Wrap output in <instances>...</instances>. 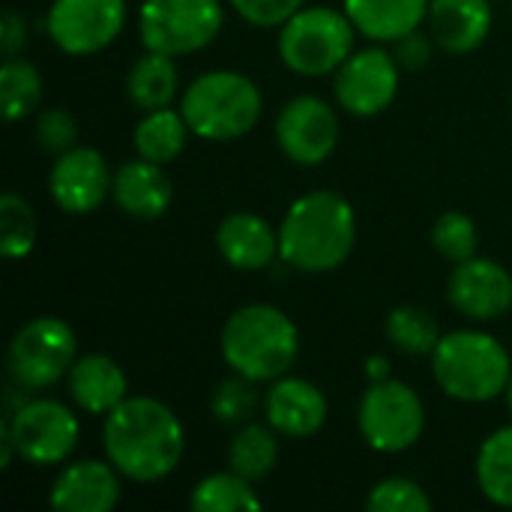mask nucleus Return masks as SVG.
<instances>
[{
	"mask_svg": "<svg viewBox=\"0 0 512 512\" xmlns=\"http://www.w3.org/2000/svg\"><path fill=\"white\" fill-rule=\"evenodd\" d=\"M477 486L492 504L512 510V426L483 441L477 453Z\"/></svg>",
	"mask_w": 512,
	"mask_h": 512,
	"instance_id": "26",
	"label": "nucleus"
},
{
	"mask_svg": "<svg viewBox=\"0 0 512 512\" xmlns=\"http://www.w3.org/2000/svg\"><path fill=\"white\" fill-rule=\"evenodd\" d=\"M366 378L369 384H378V381H387L390 378V360L384 354H375L366 360Z\"/></svg>",
	"mask_w": 512,
	"mask_h": 512,
	"instance_id": "38",
	"label": "nucleus"
},
{
	"mask_svg": "<svg viewBox=\"0 0 512 512\" xmlns=\"http://www.w3.org/2000/svg\"><path fill=\"white\" fill-rule=\"evenodd\" d=\"M180 90V72L171 54L162 51H144L129 75H126V96L135 108L141 111H156V108H168L174 102Z\"/></svg>",
	"mask_w": 512,
	"mask_h": 512,
	"instance_id": "23",
	"label": "nucleus"
},
{
	"mask_svg": "<svg viewBox=\"0 0 512 512\" xmlns=\"http://www.w3.org/2000/svg\"><path fill=\"white\" fill-rule=\"evenodd\" d=\"M399 60L384 48L354 51L333 75L336 102L354 117H375L387 111L399 93Z\"/></svg>",
	"mask_w": 512,
	"mask_h": 512,
	"instance_id": "12",
	"label": "nucleus"
},
{
	"mask_svg": "<svg viewBox=\"0 0 512 512\" xmlns=\"http://www.w3.org/2000/svg\"><path fill=\"white\" fill-rule=\"evenodd\" d=\"M327 396L306 378L282 375L264 396L267 423L285 438H309L327 423Z\"/></svg>",
	"mask_w": 512,
	"mask_h": 512,
	"instance_id": "17",
	"label": "nucleus"
},
{
	"mask_svg": "<svg viewBox=\"0 0 512 512\" xmlns=\"http://www.w3.org/2000/svg\"><path fill=\"white\" fill-rule=\"evenodd\" d=\"M276 429L267 423H243L240 432L234 435L231 447H228V465L231 471H237L240 477L258 483L264 477L273 474L276 462H279V441H276Z\"/></svg>",
	"mask_w": 512,
	"mask_h": 512,
	"instance_id": "25",
	"label": "nucleus"
},
{
	"mask_svg": "<svg viewBox=\"0 0 512 512\" xmlns=\"http://www.w3.org/2000/svg\"><path fill=\"white\" fill-rule=\"evenodd\" d=\"M33 135H36V144L45 153L60 156V153H66V150L75 147V141H78V123H75V117L66 108H45L36 117Z\"/></svg>",
	"mask_w": 512,
	"mask_h": 512,
	"instance_id": "34",
	"label": "nucleus"
},
{
	"mask_svg": "<svg viewBox=\"0 0 512 512\" xmlns=\"http://www.w3.org/2000/svg\"><path fill=\"white\" fill-rule=\"evenodd\" d=\"M0 48H3V57H18L27 48V21L15 9H6L3 12V21H0Z\"/></svg>",
	"mask_w": 512,
	"mask_h": 512,
	"instance_id": "37",
	"label": "nucleus"
},
{
	"mask_svg": "<svg viewBox=\"0 0 512 512\" xmlns=\"http://www.w3.org/2000/svg\"><path fill=\"white\" fill-rule=\"evenodd\" d=\"M447 297L456 312L471 321H495L512 309V276L510 270L492 258H468L456 264Z\"/></svg>",
	"mask_w": 512,
	"mask_h": 512,
	"instance_id": "15",
	"label": "nucleus"
},
{
	"mask_svg": "<svg viewBox=\"0 0 512 512\" xmlns=\"http://www.w3.org/2000/svg\"><path fill=\"white\" fill-rule=\"evenodd\" d=\"M507 405H510V414H512V378H510V384H507Z\"/></svg>",
	"mask_w": 512,
	"mask_h": 512,
	"instance_id": "39",
	"label": "nucleus"
},
{
	"mask_svg": "<svg viewBox=\"0 0 512 512\" xmlns=\"http://www.w3.org/2000/svg\"><path fill=\"white\" fill-rule=\"evenodd\" d=\"M342 3L360 36L372 42H396L420 30L432 0H342Z\"/></svg>",
	"mask_w": 512,
	"mask_h": 512,
	"instance_id": "22",
	"label": "nucleus"
},
{
	"mask_svg": "<svg viewBox=\"0 0 512 512\" xmlns=\"http://www.w3.org/2000/svg\"><path fill=\"white\" fill-rule=\"evenodd\" d=\"M78 339L75 330L57 318L42 315L18 327L9 342V375L24 390H45L69 375L72 363L78 360Z\"/></svg>",
	"mask_w": 512,
	"mask_h": 512,
	"instance_id": "7",
	"label": "nucleus"
},
{
	"mask_svg": "<svg viewBox=\"0 0 512 512\" xmlns=\"http://www.w3.org/2000/svg\"><path fill=\"white\" fill-rule=\"evenodd\" d=\"M432 57V45H429V36L414 30L402 39H396V60L402 69H423Z\"/></svg>",
	"mask_w": 512,
	"mask_h": 512,
	"instance_id": "36",
	"label": "nucleus"
},
{
	"mask_svg": "<svg viewBox=\"0 0 512 512\" xmlns=\"http://www.w3.org/2000/svg\"><path fill=\"white\" fill-rule=\"evenodd\" d=\"M111 198L126 216L150 222V219H159L168 213L171 198H174V186H171V180L159 162L138 156L132 162H123L114 171Z\"/></svg>",
	"mask_w": 512,
	"mask_h": 512,
	"instance_id": "18",
	"label": "nucleus"
},
{
	"mask_svg": "<svg viewBox=\"0 0 512 512\" xmlns=\"http://www.w3.org/2000/svg\"><path fill=\"white\" fill-rule=\"evenodd\" d=\"M366 510L369 512H429L432 510V498L426 495V489L408 477H387L381 480L369 498H366Z\"/></svg>",
	"mask_w": 512,
	"mask_h": 512,
	"instance_id": "33",
	"label": "nucleus"
},
{
	"mask_svg": "<svg viewBox=\"0 0 512 512\" xmlns=\"http://www.w3.org/2000/svg\"><path fill=\"white\" fill-rule=\"evenodd\" d=\"M42 102V75L21 57H6L0 66V108L9 123H18Z\"/></svg>",
	"mask_w": 512,
	"mask_h": 512,
	"instance_id": "28",
	"label": "nucleus"
},
{
	"mask_svg": "<svg viewBox=\"0 0 512 512\" xmlns=\"http://www.w3.org/2000/svg\"><path fill=\"white\" fill-rule=\"evenodd\" d=\"M126 24V0H54L45 18L51 42L69 57L108 48Z\"/></svg>",
	"mask_w": 512,
	"mask_h": 512,
	"instance_id": "11",
	"label": "nucleus"
},
{
	"mask_svg": "<svg viewBox=\"0 0 512 512\" xmlns=\"http://www.w3.org/2000/svg\"><path fill=\"white\" fill-rule=\"evenodd\" d=\"M255 408H258L255 381H249L243 375H234V378L222 381L213 390V399H210L213 417L219 423H225V426H243V423H249V417L255 414Z\"/></svg>",
	"mask_w": 512,
	"mask_h": 512,
	"instance_id": "32",
	"label": "nucleus"
},
{
	"mask_svg": "<svg viewBox=\"0 0 512 512\" xmlns=\"http://www.w3.org/2000/svg\"><path fill=\"white\" fill-rule=\"evenodd\" d=\"M3 423L12 435L15 456L36 468L63 465L81 435L78 417L57 399H27Z\"/></svg>",
	"mask_w": 512,
	"mask_h": 512,
	"instance_id": "10",
	"label": "nucleus"
},
{
	"mask_svg": "<svg viewBox=\"0 0 512 512\" xmlns=\"http://www.w3.org/2000/svg\"><path fill=\"white\" fill-rule=\"evenodd\" d=\"M36 216L24 195L6 192L0 198V255L9 261L27 258L36 246Z\"/></svg>",
	"mask_w": 512,
	"mask_h": 512,
	"instance_id": "30",
	"label": "nucleus"
},
{
	"mask_svg": "<svg viewBox=\"0 0 512 512\" xmlns=\"http://www.w3.org/2000/svg\"><path fill=\"white\" fill-rule=\"evenodd\" d=\"M189 132L192 129H189L183 111L156 108V111H144V117L135 126L132 144H135V153L141 159L168 165L183 153V147L189 141Z\"/></svg>",
	"mask_w": 512,
	"mask_h": 512,
	"instance_id": "24",
	"label": "nucleus"
},
{
	"mask_svg": "<svg viewBox=\"0 0 512 512\" xmlns=\"http://www.w3.org/2000/svg\"><path fill=\"white\" fill-rule=\"evenodd\" d=\"M231 9L255 27H282L306 0H228Z\"/></svg>",
	"mask_w": 512,
	"mask_h": 512,
	"instance_id": "35",
	"label": "nucleus"
},
{
	"mask_svg": "<svg viewBox=\"0 0 512 512\" xmlns=\"http://www.w3.org/2000/svg\"><path fill=\"white\" fill-rule=\"evenodd\" d=\"M189 507L198 512H243L261 510V498L252 480L240 477L237 471H222L204 477L189 498Z\"/></svg>",
	"mask_w": 512,
	"mask_h": 512,
	"instance_id": "27",
	"label": "nucleus"
},
{
	"mask_svg": "<svg viewBox=\"0 0 512 512\" xmlns=\"http://www.w3.org/2000/svg\"><path fill=\"white\" fill-rule=\"evenodd\" d=\"M357 426L366 444L378 453L396 456L411 450L426 429V408L414 387L402 381H378L360 399Z\"/></svg>",
	"mask_w": 512,
	"mask_h": 512,
	"instance_id": "9",
	"label": "nucleus"
},
{
	"mask_svg": "<svg viewBox=\"0 0 512 512\" xmlns=\"http://www.w3.org/2000/svg\"><path fill=\"white\" fill-rule=\"evenodd\" d=\"M216 249L234 270L255 273L279 258V231L255 213H231L216 228Z\"/></svg>",
	"mask_w": 512,
	"mask_h": 512,
	"instance_id": "19",
	"label": "nucleus"
},
{
	"mask_svg": "<svg viewBox=\"0 0 512 512\" xmlns=\"http://www.w3.org/2000/svg\"><path fill=\"white\" fill-rule=\"evenodd\" d=\"M357 243V213L333 189L300 195L279 225V258L297 273H330Z\"/></svg>",
	"mask_w": 512,
	"mask_h": 512,
	"instance_id": "2",
	"label": "nucleus"
},
{
	"mask_svg": "<svg viewBox=\"0 0 512 512\" xmlns=\"http://www.w3.org/2000/svg\"><path fill=\"white\" fill-rule=\"evenodd\" d=\"M180 111L192 135L204 141H234L258 126L264 96L249 75L234 69H213L186 87Z\"/></svg>",
	"mask_w": 512,
	"mask_h": 512,
	"instance_id": "5",
	"label": "nucleus"
},
{
	"mask_svg": "<svg viewBox=\"0 0 512 512\" xmlns=\"http://www.w3.org/2000/svg\"><path fill=\"white\" fill-rule=\"evenodd\" d=\"M111 168L105 156L93 147H72L60 153L48 174L51 201L72 216H84L102 207L111 195Z\"/></svg>",
	"mask_w": 512,
	"mask_h": 512,
	"instance_id": "14",
	"label": "nucleus"
},
{
	"mask_svg": "<svg viewBox=\"0 0 512 512\" xmlns=\"http://www.w3.org/2000/svg\"><path fill=\"white\" fill-rule=\"evenodd\" d=\"M219 348L234 375L255 384H273L291 372L300 354V330L282 309L252 303L231 312L222 327Z\"/></svg>",
	"mask_w": 512,
	"mask_h": 512,
	"instance_id": "3",
	"label": "nucleus"
},
{
	"mask_svg": "<svg viewBox=\"0 0 512 512\" xmlns=\"http://www.w3.org/2000/svg\"><path fill=\"white\" fill-rule=\"evenodd\" d=\"M357 27L348 12L330 6H303L279 27L282 63L306 78L336 72L354 54Z\"/></svg>",
	"mask_w": 512,
	"mask_h": 512,
	"instance_id": "6",
	"label": "nucleus"
},
{
	"mask_svg": "<svg viewBox=\"0 0 512 512\" xmlns=\"http://www.w3.org/2000/svg\"><path fill=\"white\" fill-rule=\"evenodd\" d=\"M69 399L93 417H105L111 414L123 399H126V375L120 369L117 360H111L108 354H84L72 363L69 375Z\"/></svg>",
	"mask_w": 512,
	"mask_h": 512,
	"instance_id": "21",
	"label": "nucleus"
},
{
	"mask_svg": "<svg viewBox=\"0 0 512 512\" xmlns=\"http://www.w3.org/2000/svg\"><path fill=\"white\" fill-rule=\"evenodd\" d=\"M432 246L438 249L441 258H447L453 264H462V261L474 258L477 249H480L477 222L468 213H459V210H450V213L438 216V222L432 225Z\"/></svg>",
	"mask_w": 512,
	"mask_h": 512,
	"instance_id": "31",
	"label": "nucleus"
},
{
	"mask_svg": "<svg viewBox=\"0 0 512 512\" xmlns=\"http://www.w3.org/2000/svg\"><path fill=\"white\" fill-rule=\"evenodd\" d=\"M120 471L111 462H72L51 483V507L60 512H111L120 504Z\"/></svg>",
	"mask_w": 512,
	"mask_h": 512,
	"instance_id": "16",
	"label": "nucleus"
},
{
	"mask_svg": "<svg viewBox=\"0 0 512 512\" xmlns=\"http://www.w3.org/2000/svg\"><path fill=\"white\" fill-rule=\"evenodd\" d=\"M102 447L108 462L132 483H159L186 453L180 417L153 396H126L105 414Z\"/></svg>",
	"mask_w": 512,
	"mask_h": 512,
	"instance_id": "1",
	"label": "nucleus"
},
{
	"mask_svg": "<svg viewBox=\"0 0 512 512\" xmlns=\"http://www.w3.org/2000/svg\"><path fill=\"white\" fill-rule=\"evenodd\" d=\"M219 0H144L138 12L141 42L171 57L207 48L222 30Z\"/></svg>",
	"mask_w": 512,
	"mask_h": 512,
	"instance_id": "8",
	"label": "nucleus"
},
{
	"mask_svg": "<svg viewBox=\"0 0 512 512\" xmlns=\"http://www.w3.org/2000/svg\"><path fill=\"white\" fill-rule=\"evenodd\" d=\"M276 144L297 165H321L339 144V117L321 96L303 93L282 105L276 117Z\"/></svg>",
	"mask_w": 512,
	"mask_h": 512,
	"instance_id": "13",
	"label": "nucleus"
},
{
	"mask_svg": "<svg viewBox=\"0 0 512 512\" xmlns=\"http://www.w3.org/2000/svg\"><path fill=\"white\" fill-rule=\"evenodd\" d=\"M384 333H387L390 345L408 357H432V351L441 342L438 321L432 318V312H426L420 306H396L387 315Z\"/></svg>",
	"mask_w": 512,
	"mask_h": 512,
	"instance_id": "29",
	"label": "nucleus"
},
{
	"mask_svg": "<svg viewBox=\"0 0 512 512\" xmlns=\"http://www.w3.org/2000/svg\"><path fill=\"white\" fill-rule=\"evenodd\" d=\"M435 384L456 402L480 405L507 393L512 363L507 348L483 330H456L441 336L432 351Z\"/></svg>",
	"mask_w": 512,
	"mask_h": 512,
	"instance_id": "4",
	"label": "nucleus"
},
{
	"mask_svg": "<svg viewBox=\"0 0 512 512\" xmlns=\"http://www.w3.org/2000/svg\"><path fill=\"white\" fill-rule=\"evenodd\" d=\"M426 21L444 51L471 54L492 33V0H432Z\"/></svg>",
	"mask_w": 512,
	"mask_h": 512,
	"instance_id": "20",
	"label": "nucleus"
}]
</instances>
